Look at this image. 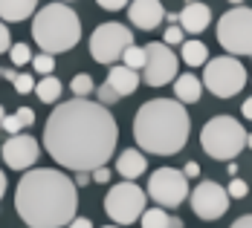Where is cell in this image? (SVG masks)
I'll list each match as a JSON object with an SVG mask.
<instances>
[{"label":"cell","mask_w":252,"mask_h":228,"mask_svg":"<svg viewBox=\"0 0 252 228\" xmlns=\"http://www.w3.org/2000/svg\"><path fill=\"white\" fill-rule=\"evenodd\" d=\"M119 125L99 101L73 99L61 101L44 125V148L52 159L76 174H93L107 165L116 151Z\"/></svg>","instance_id":"6da1fadb"},{"label":"cell","mask_w":252,"mask_h":228,"mask_svg":"<svg viewBox=\"0 0 252 228\" xmlns=\"http://www.w3.org/2000/svg\"><path fill=\"white\" fill-rule=\"evenodd\" d=\"M15 211L29 228L70 226L78 211V188L55 168H35L18 182Z\"/></svg>","instance_id":"7a4b0ae2"},{"label":"cell","mask_w":252,"mask_h":228,"mask_svg":"<svg viewBox=\"0 0 252 228\" xmlns=\"http://www.w3.org/2000/svg\"><path fill=\"white\" fill-rule=\"evenodd\" d=\"M191 133L189 110L177 99H151L133 116V139L142 153L174 156L186 148Z\"/></svg>","instance_id":"3957f363"},{"label":"cell","mask_w":252,"mask_h":228,"mask_svg":"<svg viewBox=\"0 0 252 228\" xmlns=\"http://www.w3.org/2000/svg\"><path fill=\"white\" fill-rule=\"evenodd\" d=\"M32 38L47 55L70 52L81 41V21L67 3H47L32 18Z\"/></svg>","instance_id":"277c9868"},{"label":"cell","mask_w":252,"mask_h":228,"mask_svg":"<svg viewBox=\"0 0 252 228\" xmlns=\"http://www.w3.org/2000/svg\"><path fill=\"white\" fill-rule=\"evenodd\" d=\"M200 148L218 162H232L247 148V130L232 116H215L200 130Z\"/></svg>","instance_id":"5b68a950"},{"label":"cell","mask_w":252,"mask_h":228,"mask_svg":"<svg viewBox=\"0 0 252 228\" xmlns=\"http://www.w3.org/2000/svg\"><path fill=\"white\" fill-rule=\"evenodd\" d=\"M203 87L218 96V99H232L247 87V67L232 58V55H220V58H209L203 67Z\"/></svg>","instance_id":"8992f818"},{"label":"cell","mask_w":252,"mask_h":228,"mask_svg":"<svg viewBox=\"0 0 252 228\" xmlns=\"http://www.w3.org/2000/svg\"><path fill=\"white\" fill-rule=\"evenodd\" d=\"M218 44L235 58L250 55L252 58V9L235 6L218 21Z\"/></svg>","instance_id":"52a82bcc"},{"label":"cell","mask_w":252,"mask_h":228,"mask_svg":"<svg viewBox=\"0 0 252 228\" xmlns=\"http://www.w3.org/2000/svg\"><path fill=\"white\" fill-rule=\"evenodd\" d=\"M145 205H148V194H145L136 182H119V185H113V188L107 191V197H104V214H107L113 223H119V228H122V226L136 223V220L142 217Z\"/></svg>","instance_id":"ba28073f"},{"label":"cell","mask_w":252,"mask_h":228,"mask_svg":"<svg viewBox=\"0 0 252 228\" xmlns=\"http://www.w3.org/2000/svg\"><path fill=\"white\" fill-rule=\"evenodd\" d=\"M133 44V35L125 24H116V21H107L93 29L90 35V55L96 64L104 67H113L116 61H122V52Z\"/></svg>","instance_id":"9c48e42d"},{"label":"cell","mask_w":252,"mask_h":228,"mask_svg":"<svg viewBox=\"0 0 252 228\" xmlns=\"http://www.w3.org/2000/svg\"><path fill=\"white\" fill-rule=\"evenodd\" d=\"M157 208H180V205L189 200V179L183 177V171L177 168H159L154 171L151 179H148V191Z\"/></svg>","instance_id":"30bf717a"},{"label":"cell","mask_w":252,"mask_h":228,"mask_svg":"<svg viewBox=\"0 0 252 228\" xmlns=\"http://www.w3.org/2000/svg\"><path fill=\"white\" fill-rule=\"evenodd\" d=\"M177 55L165 44H148L145 47V67H142V81L148 87H165L177 78Z\"/></svg>","instance_id":"8fae6325"},{"label":"cell","mask_w":252,"mask_h":228,"mask_svg":"<svg viewBox=\"0 0 252 228\" xmlns=\"http://www.w3.org/2000/svg\"><path fill=\"white\" fill-rule=\"evenodd\" d=\"M189 203H191V211L200 217V220H220L229 211V194L223 185L206 179L200 182L191 194H189Z\"/></svg>","instance_id":"7c38bea8"},{"label":"cell","mask_w":252,"mask_h":228,"mask_svg":"<svg viewBox=\"0 0 252 228\" xmlns=\"http://www.w3.org/2000/svg\"><path fill=\"white\" fill-rule=\"evenodd\" d=\"M0 156H3V162H6L12 171H29V168L38 162L41 148H38V142H35L32 136L18 133V136H9V139L3 142Z\"/></svg>","instance_id":"4fadbf2b"},{"label":"cell","mask_w":252,"mask_h":228,"mask_svg":"<svg viewBox=\"0 0 252 228\" xmlns=\"http://www.w3.org/2000/svg\"><path fill=\"white\" fill-rule=\"evenodd\" d=\"M127 18H130V24L136 26V29L151 32V29H157L165 21V9H162L159 0H130Z\"/></svg>","instance_id":"5bb4252c"},{"label":"cell","mask_w":252,"mask_h":228,"mask_svg":"<svg viewBox=\"0 0 252 228\" xmlns=\"http://www.w3.org/2000/svg\"><path fill=\"white\" fill-rule=\"evenodd\" d=\"M209 24H212V9H209L206 3H197V0L186 3L183 12L177 15V26H180L183 32H189V35H200Z\"/></svg>","instance_id":"9a60e30c"},{"label":"cell","mask_w":252,"mask_h":228,"mask_svg":"<svg viewBox=\"0 0 252 228\" xmlns=\"http://www.w3.org/2000/svg\"><path fill=\"white\" fill-rule=\"evenodd\" d=\"M104 84H107L119 99H125V96H133V93L139 90V73L127 70V67H122V64H113Z\"/></svg>","instance_id":"2e32d148"},{"label":"cell","mask_w":252,"mask_h":228,"mask_svg":"<svg viewBox=\"0 0 252 228\" xmlns=\"http://www.w3.org/2000/svg\"><path fill=\"white\" fill-rule=\"evenodd\" d=\"M116 171H119V177H125V182H133L136 177H142V174L148 171V159H145L142 151L127 148V151H122L119 159H116Z\"/></svg>","instance_id":"e0dca14e"},{"label":"cell","mask_w":252,"mask_h":228,"mask_svg":"<svg viewBox=\"0 0 252 228\" xmlns=\"http://www.w3.org/2000/svg\"><path fill=\"white\" fill-rule=\"evenodd\" d=\"M38 0H0V21L3 24H21L29 15H35Z\"/></svg>","instance_id":"ac0fdd59"},{"label":"cell","mask_w":252,"mask_h":228,"mask_svg":"<svg viewBox=\"0 0 252 228\" xmlns=\"http://www.w3.org/2000/svg\"><path fill=\"white\" fill-rule=\"evenodd\" d=\"M174 96L180 104H194L200 101V93H203V84L197 76H191V73H186V76H177L174 78Z\"/></svg>","instance_id":"d6986e66"},{"label":"cell","mask_w":252,"mask_h":228,"mask_svg":"<svg viewBox=\"0 0 252 228\" xmlns=\"http://www.w3.org/2000/svg\"><path fill=\"white\" fill-rule=\"evenodd\" d=\"M139 226L142 228H183V220L180 217H171L165 208H145L142 217H139Z\"/></svg>","instance_id":"ffe728a7"},{"label":"cell","mask_w":252,"mask_h":228,"mask_svg":"<svg viewBox=\"0 0 252 228\" xmlns=\"http://www.w3.org/2000/svg\"><path fill=\"white\" fill-rule=\"evenodd\" d=\"M180 58H183L189 67H206V61H209V50H206L203 41L191 38V41H183V47H180Z\"/></svg>","instance_id":"44dd1931"},{"label":"cell","mask_w":252,"mask_h":228,"mask_svg":"<svg viewBox=\"0 0 252 228\" xmlns=\"http://www.w3.org/2000/svg\"><path fill=\"white\" fill-rule=\"evenodd\" d=\"M32 122H35V110L21 107V110H15L12 116L6 113V119H3V127H0V130H6L9 136H18V133H21V130H26Z\"/></svg>","instance_id":"7402d4cb"},{"label":"cell","mask_w":252,"mask_h":228,"mask_svg":"<svg viewBox=\"0 0 252 228\" xmlns=\"http://www.w3.org/2000/svg\"><path fill=\"white\" fill-rule=\"evenodd\" d=\"M35 93H38V99L44 104H55L58 99H61V81L55 76H47L41 78L38 84H35Z\"/></svg>","instance_id":"603a6c76"},{"label":"cell","mask_w":252,"mask_h":228,"mask_svg":"<svg viewBox=\"0 0 252 228\" xmlns=\"http://www.w3.org/2000/svg\"><path fill=\"white\" fill-rule=\"evenodd\" d=\"M122 67L133 70V73H139V70L145 67V47H136V44H130V47L122 52Z\"/></svg>","instance_id":"cb8c5ba5"},{"label":"cell","mask_w":252,"mask_h":228,"mask_svg":"<svg viewBox=\"0 0 252 228\" xmlns=\"http://www.w3.org/2000/svg\"><path fill=\"white\" fill-rule=\"evenodd\" d=\"M70 87H73L76 99H87V96L93 93V87H96V84H93V78L87 76V73H78V76L70 81Z\"/></svg>","instance_id":"d4e9b609"},{"label":"cell","mask_w":252,"mask_h":228,"mask_svg":"<svg viewBox=\"0 0 252 228\" xmlns=\"http://www.w3.org/2000/svg\"><path fill=\"white\" fill-rule=\"evenodd\" d=\"M32 67H35V73L38 76H52V70H55V61H52V55H47V52H38V55H32V61H29Z\"/></svg>","instance_id":"484cf974"},{"label":"cell","mask_w":252,"mask_h":228,"mask_svg":"<svg viewBox=\"0 0 252 228\" xmlns=\"http://www.w3.org/2000/svg\"><path fill=\"white\" fill-rule=\"evenodd\" d=\"M9 61H12V67H24L32 61V50L26 44H15V47H9Z\"/></svg>","instance_id":"4316f807"},{"label":"cell","mask_w":252,"mask_h":228,"mask_svg":"<svg viewBox=\"0 0 252 228\" xmlns=\"http://www.w3.org/2000/svg\"><path fill=\"white\" fill-rule=\"evenodd\" d=\"M12 84H15V90H18L21 96H29V93H35V78L29 76V73H18V76L12 78Z\"/></svg>","instance_id":"83f0119b"},{"label":"cell","mask_w":252,"mask_h":228,"mask_svg":"<svg viewBox=\"0 0 252 228\" xmlns=\"http://www.w3.org/2000/svg\"><path fill=\"white\" fill-rule=\"evenodd\" d=\"M226 194H229V200H244V197L250 194V185H247L244 179H238V177H235L232 182H229Z\"/></svg>","instance_id":"f1b7e54d"},{"label":"cell","mask_w":252,"mask_h":228,"mask_svg":"<svg viewBox=\"0 0 252 228\" xmlns=\"http://www.w3.org/2000/svg\"><path fill=\"white\" fill-rule=\"evenodd\" d=\"M183 41H186V32H183L177 24L165 29V47H177V44L183 47Z\"/></svg>","instance_id":"f546056e"},{"label":"cell","mask_w":252,"mask_h":228,"mask_svg":"<svg viewBox=\"0 0 252 228\" xmlns=\"http://www.w3.org/2000/svg\"><path fill=\"white\" fill-rule=\"evenodd\" d=\"M113 101H119V96H116L107 84H101V87H99V104H104V107H107V104H113Z\"/></svg>","instance_id":"4dcf8cb0"},{"label":"cell","mask_w":252,"mask_h":228,"mask_svg":"<svg viewBox=\"0 0 252 228\" xmlns=\"http://www.w3.org/2000/svg\"><path fill=\"white\" fill-rule=\"evenodd\" d=\"M101 9H107V12H119V9H125L127 0H96Z\"/></svg>","instance_id":"1f68e13d"},{"label":"cell","mask_w":252,"mask_h":228,"mask_svg":"<svg viewBox=\"0 0 252 228\" xmlns=\"http://www.w3.org/2000/svg\"><path fill=\"white\" fill-rule=\"evenodd\" d=\"M90 179H93V182H101V185H104V182L110 179V168H107V165H101V168H96V171L90 174Z\"/></svg>","instance_id":"d6a6232c"},{"label":"cell","mask_w":252,"mask_h":228,"mask_svg":"<svg viewBox=\"0 0 252 228\" xmlns=\"http://www.w3.org/2000/svg\"><path fill=\"white\" fill-rule=\"evenodd\" d=\"M9 47H12V44H9V29L0 21V52H9Z\"/></svg>","instance_id":"836d02e7"},{"label":"cell","mask_w":252,"mask_h":228,"mask_svg":"<svg viewBox=\"0 0 252 228\" xmlns=\"http://www.w3.org/2000/svg\"><path fill=\"white\" fill-rule=\"evenodd\" d=\"M183 177H186V179L200 177V165H197V162H186V168H183Z\"/></svg>","instance_id":"e575fe53"},{"label":"cell","mask_w":252,"mask_h":228,"mask_svg":"<svg viewBox=\"0 0 252 228\" xmlns=\"http://www.w3.org/2000/svg\"><path fill=\"white\" fill-rule=\"evenodd\" d=\"M229 228H252V214H244V217H238L235 223Z\"/></svg>","instance_id":"d590c367"},{"label":"cell","mask_w":252,"mask_h":228,"mask_svg":"<svg viewBox=\"0 0 252 228\" xmlns=\"http://www.w3.org/2000/svg\"><path fill=\"white\" fill-rule=\"evenodd\" d=\"M67 228H93V220H87V217H76Z\"/></svg>","instance_id":"8d00e7d4"},{"label":"cell","mask_w":252,"mask_h":228,"mask_svg":"<svg viewBox=\"0 0 252 228\" xmlns=\"http://www.w3.org/2000/svg\"><path fill=\"white\" fill-rule=\"evenodd\" d=\"M90 182H93V179H90V174H78V177L73 179V185H76V188H84V185H90Z\"/></svg>","instance_id":"74e56055"},{"label":"cell","mask_w":252,"mask_h":228,"mask_svg":"<svg viewBox=\"0 0 252 228\" xmlns=\"http://www.w3.org/2000/svg\"><path fill=\"white\" fill-rule=\"evenodd\" d=\"M241 113H244V119H250V122H252V96L247 99V101H244V107H241Z\"/></svg>","instance_id":"f35d334b"},{"label":"cell","mask_w":252,"mask_h":228,"mask_svg":"<svg viewBox=\"0 0 252 228\" xmlns=\"http://www.w3.org/2000/svg\"><path fill=\"white\" fill-rule=\"evenodd\" d=\"M3 194H6V174L0 171V200H3Z\"/></svg>","instance_id":"ab89813d"},{"label":"cell","mask_w":252,"mask_h":228,"mask_svg":"<svg viewBox=\"0 0 252 228\" xmlns=\"http://www.w3.org/2000/svg\"><path fill=\"white\" fill-rule=\"evenodd\" d=\"M229 177H232V179L238 177V165H235V162H229Z\"/></svg>","instance_id":"60d3db41"},{"label":"cell","mask_w":252,"mask_h":228,"mask_svg":"<svg viewBox=\"0 0 252 228\" xmlns=\"http://www.w3.org/2000/svg\"><path fill=\"white\" fill-rule=\"evenodd\" d=\"M3 119H6V110H3V104H0V127H3Z\"/></svg>","instance_id":"b9f144b4"},{"label":"cell","mask_w":252,"mask_h":228,"mask_svg":"<svg viewBox=\"0 0 252 228\" xmlns=\"http://www.w3.org/2000/svg\"><path fill=\"white\" fill-rule=\"evenodd\" d=\"M247 148L252 151V133H247Z\"/></svg>","instance_id":"7bdbcfd3"},{"label":"cell","mask_w":252,"mask_h":228,"mask_svg":"<svg viewBox=\"0 0 252 228\" xmlns=\"http://www.w3.org/2000/svg\"><path fill=\"white\" fill-rule=\"evenodd\" d=\"M229 3H235V6H241V3H244V0H229Z\"/></svg>","instance_id":"ee69618b"},{"label":"cell","mask_w":252,"mask_h":228,"mask_svg":"<svg viewBox=\"0 0 252 228\" xmlns=\"http://www.w3.org/2000/svg\"><path fill=\"white\" fill-rule=\"evenodd\" d=\"M58 3H73V0H58Z\"/></svg>","instance_id":"f6af8a7d"},{"label":"cell","mask_w":252,"mask_h":228,"mask_svg":"<svg viewBox=\"0 0 252 228\" xmlns=\"http://www.w3.org/2000/svg\"><path fill=\"white\" fill-rule=\"evenodd\" d=\"M104 228H119V226H104Z\"/></svg>","instance_id":"bcb514c9"},{"label":"cell","mask_w":252,"mask_h":228,"mask_svg":"<svg viewBox=\"0 0 252 228\" xmlns=\"http://www.w3.org/2000/svg\"><path fill=\"white\" fill-rule=\"evenodd\" d=\"M0 78H3V76H0Z\"/></svg>","instance_id":"7dc6e473"}]
</instances>
